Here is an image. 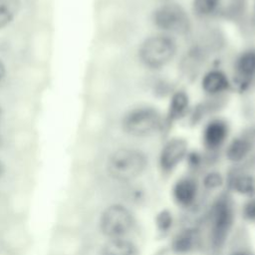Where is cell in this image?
Wrapping results in <instances>:
<instances>
[{
    "label": "cell",
    "mask_w": 255,
    "mask_h": 255,
    "mask_svg": "<svg viewBox=\"0 0 255 255\" xmlns=\"http://www.w3.org/2000/svg\"><path fill=\"white\" fill-rule=\"evenodd\" d=\"M147 159L145 154L136 148L124 147L114 151L107 163L111 177L118 181H130L138 177L145 169Z\"/></svg>",
    "instance_id": "obj_1"
},
{
    "label": "cell",
    "mask_w": 255,
    "mask_h": 255,
    "mask_svg": "<svg viewBox=\"0 0 255 255\" xmlns=\"http://www.w3.org/2000/svg\"><path fill=\"white\" fill-rule=\"evenodd\" d=\"M176 52L175 40L167 34H158L146 38L140 44L138 58L145 67L157 70L171 62Z\"/></svg>",
    "instance_id": "obj_2"
},
{
    "label": "cell",
    "mask_w": 255,
    "mask_h": 255,
    "mask_svg": "<svg viewBox=\"0 0 255 255\" xmlns=\"http://www.w3.org/2000/svg\"><path fill=\"white\" fill-rule=\"evenodd\" d=\"M164 120L153 107L142 106L128 112L122 121L123 129L133 136H147L159 130Z\"/></svg>",
    "instance_id": "obj_3"
},
{
    "label": "cell",
    "mask_w": 255,
    "mask_h": 255,
    "mask_svg": "<svg viewBox=\"0 0 255 255\" xmlns=\"http://www.w3.org/2000/svg\"><path fill=\"white\" fill-rule=\"evenodd\" d=\"M153 25L166 33L187 34L191 22L185 9L176 3H165L155 8L151 14Z\"/></svg>",
    "instance_id": "obj_4"
},
{
    "label": "cell",
    "mask_w": 255,
    "mask_h": 255,
    "mask_svg": "<svg viewBox=\"0 0 255 255\" xmlns=\"http://www.w3.org/2000/svg\"><path fill=\"white\" fill-rule=\"evenodd\" d=\"M133 225L132 213L122 204L110 205L103 211L100 218V229L109 239L125 237Z\"/></svg>",
    "instance_id": "obj_5"
},
{
    "label": "cell",
    "mask_w": 255,
    "mask_h": 255,
    "mask_svg": "<svg viewBox=\"0 0 255 255\" xmlns=\"http://www.w3.org/2000/svg\"><path fill=\"white\" fill-rule=\"evenodd\" d=\"M233 212L231 204L226 197H221L212 210L211 241L215 248L221 247L232 226Z\"/></svg>",
    "instance_id": "obj_6"
},
{
    "label": "cell",
    "mask_w": 255,
    "mask_h": 255,
    "mask_svg": "<svg viewBox=\"0 0 255 255\" xmlns=\"http://www.w3.org/2000/svg\"><path fill=\"white\" fill-rule=\"evenodd\" d=\"M187 141L182 137H172L167 140L159 154V165L163 171H170L187 154Z\"/></svg>",
    "instance_id": "obj_7"
},
{
    "label": "cell",
    "mask_w": 255,
    "mask_h": 255,
    "mask_svg": "<svg viewBox=\"0 0 255 255\" xmlns=\"http://www.w3.org/2000/svg\"><path fill=\"white\" fill-rule=\"evenodd\" d=\"M255 78V49L243 51L234 64V83L239 91H244Z\"/></svg>",
    "instance_id": "obj_8"
},
{
    "label": "cell",
    "mask_w": 255,
    "mask_h": 255,
    "mask_svg": "<svg viewBox=\"0 0 255 255\" xmlns=\"http://www.w3.org/2000/svg\"><path fill=\"white\" fill-rule=\"evenodd\" d=\"M228 134V123L223 119H213L209 121L203 128V144L209 150L218 149L226 141Z\"/></svg>",
    "instance_id": "obj_9"
},
{
    "label": "cell",
    "mask_w": 255,
    "mask_h": 255,
    "mask_svg": "<svg viewBox=\"0 0 255 255\" xmlns=\"http://www.w3.org/2000/svg\"><path fill=\"white\" fill-rule=\"evenodd\" d=\"M231 83L224 72L218 69H213L204 74L201 80L202 90L211 97H217L220 94L228 91Z\"/></svg>",
    "instance_id": "obj_10"
},
{
    "label": "cell",
    "mask_w": 255,
    "mask_h": 255,
    "mask_svg": "<svg viewBox=\"0 0 255 255\" xmlns=\"http://www.w3.org/2000/svg\"><path fill=\"white\" fill-rule=\"evenodd\" d=\"M189 109V97L184 91H176L172 94L164 124L170 125L184 118Z\"/></svg>",
    "instance_id": "obj_11"
},
{
    "label": "cell",
    "mask_w": 255,
    "mask_h": 255,
    "mask_svg": "<svg viewBox=\"0 0 255 255\" xmlns=\"http://www.w3.org/2000/svg\"><path fill=\"white\" fill-rule=\"evenodd\" d=\"M196 193L197 184L192 178H181L173 187V196L180 205H190L194 201Z\"/></svg>",
    "instance_id": "obj_12"
},
{
    "label": "cell",
    "mask_w": 255,
    "mask_h": 255,
    "mask_svg": "<svg viewBox=\"0 0 255 255\" xmlns=\"http://www.w3.org/2000/svg\"><path fill=\"white\" fill-rule=\"evenodd\" d=\"M134 244L124 237L109 239L102 247L100 255H135Z\"/></svg>",
    "instance_id": "obj_13"
},
{
    "label": "cell",
    "mask_w": 255,
    "mask_h": 255,
    "mask_svg": "<svg viewBox=\"0 0 255 255\" xmlns=\"http://www.w3.org/2000/svg\"><path fill=\"white\" fill-rule=\"evenodd\" d=\"M252 142L247 136L233 138L227 146L226 156L230 161L238 162L243 160L251 151Z\"/></svg>",
    "instance_id": "obj_14"
},
{
    "label": "cell",
    "mask_w": 255,
    "mask_h": 255,
    "mask_svg": "<svg viewBox=\"0 0 255 255\" xmlns=\"http://www.w3.org/2000/svg\"><path fill=\"white\" fill-rule=\"evenodd\" d=\"M197 241V234L192 229H185L178 233L172 242V249L174 252L183 254L192 250Z\"/></svg>",
    "instance_id": "obj_15"
},
{
    "label": "cell",
    "mask_w": 255,
    "mask_h": 255,
    "mask_svg": "<svg viewBox=\"0 0 255 255\" xmlns=\"http://www.w3.org/2000/svg\"><path fill=\"white\" fill-rule=\"evenodd\" d=\"M19 0H0V29L9 25L20 10Z\"/></svg>",
    "instance_id": "obj_16"
},
{
    "label": "cell",
    "mask_w": 255,
    "mask_h": 255,
    "mask_svg": "<svg viewBox=\"0 0 255 255\" xmlns=\"http://www.w3.org/2000/svg\"><path fill=\"white\" fill-rule=\"evenodd\" d=\"M221 0H192V10L197 17H209L216 13Z\"/></svg>",
    "instance_id": "obj_17"
},
{
    "label": "cell",
    "mask_w": 255,
    "mask_h": 255,
    "mask_svg": "<svg viewBox=\"0 0 255 255\" xmlns=\"http://www.w3.org/2000/svg\"><path fill=\"white\" fill-rule=\"evenodd\" d=\"M233 188L244 195H250L255 191V178L250 174H238L232 180Z\"/></svg>",
    "instance_id": "obj_18"
},
{
    "label": "cell",
    "mask_w": 255,
    "mask_h": 255,
    "mask_svg": "<svg viewBox=\"0 0 255 255\" xmlns=\"http://www.w3.org/2000/svg\"><path fill=\"white\" fill-rule=\"evenodd\" d=\"M223 182V178L220 173L218 172H209L208 174L205 175L203 179V184L207 189H214L219 186H221Z\"/></svg>",
    "instance_id": "obj_19"
},
{
    "label": "cell",
    "mask_w": 255,
    "mask_h": 255,
    "mask_svg": "<svg viewBox=\"0 0 255 255\" xmlns=\"http://www.w3.org/2000/svg\"><path fill=\"white\" fill-rule=\"evenodd\" d=\"M155 221L158 229H160L161 231H166L171 226L172 217L167 210H163L157 214Z\"/></svg>",
    "instance_id": "obj_20"
},
{
    "label": "cell",
    "mask_w": 255,
    "mask_h": 255,
    "mask_svg": "<svg viewBox=\"0 0 255 255\" xmlns=\"http://www.w3.org/2000/svg\"><path fill=\"white\" fill-rule=\"evenodd\" d=\"M243 214L248 220H255V198L249 200L243 209Z\"/></svg>",
    "instance_id": "obj_21"
},
{
    "label": "cell",
    "mask_w": 255,
    "mask_h": 255,
    "mask_svg": "<svg viewBox=\"0 0 255 255\" xmlns=\"http://www.w3.org/2000/svg\"><path fill=\"white\" fill-rule=\"evenodd\" d=\"M5 75H6V68H5L4 63L0 60V84L3 81V79L5 78Z\"/></svg>",
    "instance_id": "obj_22"
},
{
    "label": "cell",
    "mask_w": 255,
    "mask_h": 255,
    "mask_svg": "<svg viewBox=\"0 0 255 255\" xmlns=\"http://www.w3.org/2000/svg\"><path fill=\"white\" fill-rule=\"evenodd\" d=\"M4 173H5V165L2 162V160L0 159V178L4 175Z\"/></svg>",
    "instance_id": "obj_23"
},
{
    "label": "cell",
    "mask_w": 255,
    "mask_h": 255,
    "mask_svg": "<svg viewBox=\"0 0 255 255\" xmlns=\"http://www.w3.org/2000/svg\"><path fill=\"white\" fill-rule=\"evenodd\" d=\"M0 120H1V109H0Z\"/></svg>",
    "instance_id": "obj_24"
}]
</instances>
